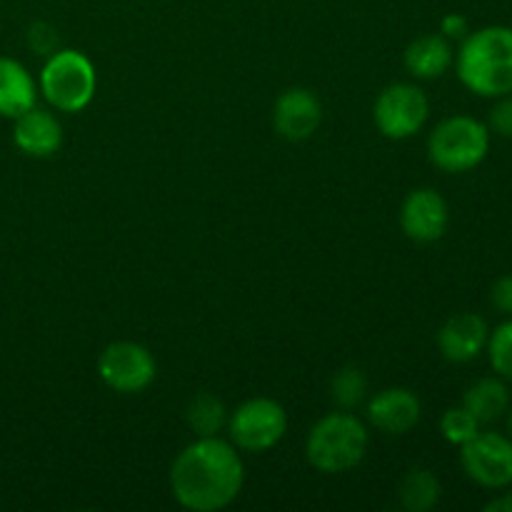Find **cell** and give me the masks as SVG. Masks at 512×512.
<instances>
[{
    "label": "cell",
    "instance_id": "17",
    "mask_svg": "<svg viewBox=\"0 0 512 512\" xmlns=\"http://www.w3.org/2000/svg\"><path fill=\"white\" fill-rule=\"evenodd\" d=\"M463 408L473 413V418L480 425H490L495 420L505 418L510 410V388L508 380L483 378L470 385L463 395Z\"/></svg>",
    "mask_w": 512,
    "mask_h": 512
},
{
    "label": "cell",
    "instance_id": "7",
    "mask_svg": "<svg viewBox=\"0 0 512 512\" xmlns=\"http://www.w3.org/2000/svg\"><path fill=\"white\" fill-rule=\"evenodd\" d=\"M428 95L413 83H393L378 95L373 108L375 125L390 140L413 138L428 123Z\"/></svg>",
    "mask_w": 512,
    "mask_h": 512
},
{
    "label": "cell",
    "instance_id": "22",
    "mask_svg": "<svg viewBox=\"0 0 512 512\" xmlns=\"http://www.w3.org/2000/svg\"><path fill=\"white\" fill-rule=\"evenodd\" d=\"M488 358L495 373L512 383V318L500 323L488 338Z\"/></svg>",
    "mask_w": 512,
    "mask_h": 512
},
{
    "label": "cell",
    "instance_id": "2",
    "mask_svg": "<svg viewBox=\"0 0 512 512\" xmlns=\"http://www.w3.org/2000/svg\"><path fill=\"white\" fill-rule=\"evenodd\" d=\"M460 83L483 98H503L512 93V28L488 25L463 38L455 55Z\"/></svg>",
    "mask_w": 512,
    "mask_h": 512
},
{
    "label": "cell",
    "instance_id": "25",
    "mask_svg": "<svg viewBox=\"0 0 512 512\" xmlns=\"http://www.w3.org/2000/svg\"><path fill=\"white\" fill-rule=\"evenodd\" d=\"M490 300H493L500 313L512 318V275H503V278L495 280L493 290H490Z\"/></svg>",
    "mask_w": 512,
    "mask_h": 512
},
{
    "label": "cell",
    "instance_id": "15",
    "mask_svg": "<svg viewBox=\"0 0 512 512\" xmlns=\"http://www.w3.org/2000/svg\"><path fill=\"white\" fill-rule=\"evenodd\" d=\"M455 53L450 40L443 33L420 35L405 48V68L420 80H435L445 75L453 65Z\"/></svg>",
    "mask_w": 512,
    "mask_h": 512
},
{
    "label": "cell",
    "instance_id": "18",
    "mask_svg": "<svg viewBox=\"0 0 512 512\" xmlns=\"http://www.w3.org/2000/svg\"><path fill=\"white\" fill-rule=\"evenodd\" d=\"M440 480L433 470L428 468H413L405 473V478L400 480L398 498L408 512H428L440 503Z\"/></svg>",
    "mask_w": 512,
    "mask_h": 512
},
{
    "label": "cell",
    "instance_id": "3",
    "mask_svg": "<svg viewBox=\"0 0 512 512\" xmlns=\"http://www.w3.org/2000/svg\"><path fill=\"white\" fill-rule=\"evenodd\" d=\"M368 428L350 410L330 413L310 428L305 440V458L325 475L348 473L363 463L368 453Z\"/></svg>",
    "mask_w": 512,
    "mask_h": 512
},
{
    "label": "cell",
    "instance_id": "24",
    "mask_svg": "<svg viewBox=\"0 0 512 512\" xmlns=\"http://www.w3.org/2000/svg\"><path fill=\"white\" fill-rule=\"evenodd\" d=\"M28 43L30 48L38 50V53H55L58 50V33L55 28H50L48 23H35L28 33Z\"/></svg>",
    "mask_w": 512,
    "mask_h": 512
},
{
    "label": "cell",
    "instance_id": "14",
    "mask_svg": "<svg viewBox=\"0 0 512 512\" xmlns=\"http://www.w3.org/2000/svg\"><path fill=\"white\" fill-rule=\"evenodd\" d=\"M13 140L25 155L50 158L63 145V125H60V120L53 113L33 105V108L15 118Z\"/></svg>",
    "mask_w": 512,
    "mask_h": 512
},
{
    "label": "cell",
    "instance_id": "12",
    "mask_svg": "<svg viewBox=\"0 0 512 512\" xmlns=\"http://www.w3.org/2000/svg\"><path fill=\"white\" fill-rule=\"evenodd\" d=\"M423 405L408 388H385L375 393L368 403V420L375 430L385 435H405L420 423Z\"/></svg>",
    "mask_w": 512,
    "mask_h": 512
},
{
    "label": "cell",
    "instance_id": "4",
    "mask_svg": "<svg viewBox=\"0 0 512 512\" xmlns=\"http://www.w3.org/2000/svg\"><path fill=\"white\" fill-rule=\"evenodd\" d=\"M490 150V128L470 115L440 120L428 138V158L443 173H468Z\"/></svg>",
    "mask_w": 512,
    "mask_h": 512
},
{
    "label": "cell",
    "instance_id": "8",
    "mask_svg": "<svg viewBox=\"0 0 512 512\" xmlns=\"http://www.w3.org/2000/svg\"><path fill=\"white\" fill-rule=\"evenodd\" d=\"M158 365L145 345L120 340L110 343L98 358V375L105 388L120 395L143 393L153 385Z\"/></svg>",
    "mask_w": 512,
    "mask_h": 512
},
{
    "label": "cell",
    "instance_id": "19",
    "mask_svg": "<svg viewBox=\"0 0 512 512\" xmlns=\"http://www.w3.org/2000/svg\"><path fill=\"white\" fill-rule=\"evenodd\" d=\"M185 420L198 438H213L228 425V410L215 395L200 393L190 400Z\"/></svg>",
    "mask_w": 512,
    "mask_h": 512
},
{
    "label": "cell",
    "instance_id": "26",
    "mask_svg": "<svg viewBox=\"0 0 512 512\" xmlns=\"http://www.w3.org/2000/svg\"><path fill=\"white\" fill-rule=\"evenodd\" d=\"M440 33L445 35V38H465L468 35V20H465V15L460 13H450L445 15L443 23H440Z\"/></svg>",
    "mask_w": 512,
    "mask_h": 512
},
{
    "label": "cell",
    "instance_id": "28",
    "mask_svg": "<svg viewBox=\"0 0 512 512\" xmlns=\"http://www.w3.org/2000/svg\"><path fill=\"white\" fill-rule=\"evenodd\" d=\"M508 430H510V438H512V415L508 418Z\"/></svg>",
    "mask_w": 512,
    "mask_h": 512
},
{
    "label": "cell",
    "instance_id": "16",
    "mask_svg": "<svg viewBox=\"0 0 512 512\" xmlns=\"http://www.w3.org/2000/svg\"><path fill=\"white\" fill-rule=\"evenodd\" d=\"M38 98L33 75L13 58H0V115L18 118L30 110Z\"/></svg>",
    "mask_w": 512,
    "mask_h": 512
},
{
    "label": "cell",
    "instance_id": "9",
    "mask_svg": "<svg viewBox=\"0 0 512 512\" xmlns=\"http://www.w3.org/2000/svg\"><path fill=\"white\" fill-rule=\"evenodd\" d=\"M465 475L480 488L505 490L512 485V438L503 433H478L460 448Z\"/></svg>",
    "mask_w": 512,
    "mask_h": 512
},
{
    "label": "cell",
    "instance_id": "11",
    "mask_svg": "<svg viewBox=\"0 0 512 512\" xmlns=\"http://www.w3.org/2000/svg\"><path fill=\"white\" fill-rule=\"evenodd\" d=\"M323 120V105L318 95L308 88H290L280 93L273 108V125L280 138L290 143H303L313 138Z\"/></svg>",
    "mask_w": 512,
    "mask_h": 512
},
{
    "label": "cell",
    "instance_id": "6",
    "mask_svg": "<svg viewBox=\"0 0 512 512\" xmlns=\"http://www.w3.org/2000/svg\"><path fill=\"white\" fill-rule=\"evenodd\" d=\"M230 443L245 453H265L285 438L288 413L270 398H250L228 415Z\"/></svg>",
    "mask_w": 512,
    "mask_h": 512
},
{
    "label": "cell",
    "instance_id": "20",
    "mask_svg": "<svg viewBox=\"0 0 512 512\" xmlns=\"http://www.w3.org/2000/svg\"><path fill=\"white\" fill-rule=\"evenodd\" d=\"M330 393L340 410H353L368 398V378L358 368H343L330 383Z\"/></svg>",
    "mask_w": 512,
    "mask_h": 512
},
{
    "label": "cell",
    "instance_id": "23",
    "mask_svg": "<svg viewBox=\"0 0 512 512\" xmlns=\"http://www.w3.org/2000/svg\"><path fill=\"white\" fill-rule=\"evenodd\" d=\"M490 130L503 138H512V95H503L490 110Z\"/></svg>",
    "mask_w": 512,
    "mask_h": 512
},
{
    "label": "cell",
    "instance_id": "21",
    "mask_svg": "<svg viewBox=\"0 0 512 512\" xmlns=\"http://www.w3.org/2000/svg\"><path fill=\"white\" fill-rule=\"evenodd\" d=\"M440 433H443V438L448 440L450 445L463 448L465 443H470V440L480 433V423L473 418L470 410L458 405V408L445 410V415L440 418Z\"/></svg>",
    "mask_w": 512,
    "mask_h": 512
},
{
    "label": "cell",
    "instance_id": "5",
    "mask_svg": "<svg viewBox=\"0 0 512 512\" xmlns=\"http://www.w3.org/2000/svg\"><path fill=\"white\" fill-rule=\"evenodd\" d=\"M95 88V65L80 50H55L40 70V93L60 113H80L88 108Z\"/></svg>",
    "mask_w": 512,
    "mask_h": 512
},
{
    "label": "cell",
    "instance_id": "13",
    "mask_svg": "<svg viewBox=\"0 0 512 512\" xmlns=\"http://www.w3.org/2000/svg\"><path fill=\"white\" fill-rule=\"evenodd\" d=\"M490 328L478 313H458L438 330V350L450 363H470L488 348Z\"/></svg>",
    "mask_w": 512,
    "mask_h": 512
},
{
    "label": "cell",
    "instance_id": "10",
    "mask_svg": "<svg viewBox=\"0 0 512 512\" xmlns=\"http://www.w3.org/2000/svg\"><path fill=\"white\" fill-rule=\"evenodd\" d=\"M450 223V210L443 195L433 188H418L403 200L400 228L415 243H435L445 235Z\"/></svg>",
    "mask_w": 512,
    "mask_h": 512
},
{
    "label": "cell",
    "instance_id": "27",
    "mask_svg": "<svg viewBox=\"0 0 512 512\" xmlns=\"http://www.w3.org/2000/svg\"><path fill=\"white\" fill-rule=\"evenodd\" d=\"M485 510L488 512H512V493H503V495H498L495 500H490V503L485 505Z\"/></svg>",
    "mask_w": 512,
    "mask_h": 512
},
{
    "label": "cell",
    "instance_id": "1",
    "mask_svg": "<svg viewBox=\"0 0 512 512\" xmlns=\"http://www.w3.org/2000/svg\"><path fill=\"white\" fill-rule=\"evenodd\" d=\"M243 483L245 468L238 448L218 435L190 443L170 468L173 498L193 512L228 508L240 495Z\"/></svg>",
    "mask_w": 512,
    "mask_h": 512
}]
</instances>
